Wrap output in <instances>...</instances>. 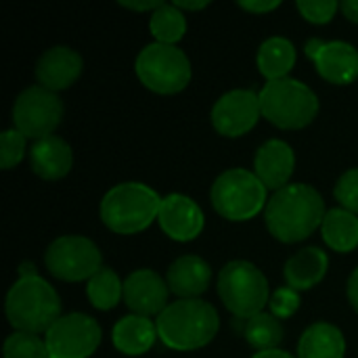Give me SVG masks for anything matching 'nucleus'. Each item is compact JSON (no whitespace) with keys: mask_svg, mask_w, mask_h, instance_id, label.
<instances>
[{"mask_svg":"<svg viewBox=\"0 0 358 358\" xmlns=\"http://www.w3.org/2000/svg\"><path fill=\"white\" fill-rule=\"evenodd\" d=\"M323 195L304 182L287 185L277 191L264 210L271 235L283 243H298L310 237L325 218Z\"/></svg>","mask_w":358,"mask_h":358,"instance_id":"obj_1","label":"nucleus"},{"mask_svg":"<svg viewBox=\"0 0 358 358\" xmlns=\"http://www.w3.org/2000/svg\"><path fill=\"white\" fill-rule=\"evenodd\" d=\"M157 336L170 350L189 352L208 346L220 327V317L210 302L176 300L157 317Z\"/></svg>","mask_w":358,"mask_h":358,"instance_id":"obj_2","label":"nucleus"},{"mask_svg":"<svg viewBox=\"0 0 358 358\" xmlns=\"http://www.w3.org/2000/svg\"><path fill=\"white\" fill-rule=\"evenodd\" d=\"M6 319L21 334H46L63 315L61 298L42 277L19 279L6 294Z\"/></svg>","mask_w":358,"mask_h":358,"instance_id":"obj_3","label":"nucleus"},{"mask_svg":"<svg viewBox=\"0 0 358 358\" xmlns=\"http://www.w3.org/2000/svg\"><path fill=\"white\" fill-rule=\"evenodd\" d=\"M162 199L143 182H122L101 199V220L117 235H136L157 220Z\"/></svg>","mask_w":358,"mask_h":358,"instance_id":"obj_4","label":"nucleus"},{"mask_svg":"<svg viewBox=\"0 0 358 358\" xmlns=\"http://www.w3.org/2000/svg\"><path fill=\"white\" fill-rule=\"evenodd\" d=\"M262 115L283 130H300L313 124L319 113V96L296 78L271 80L260 90Z\"/></svg>","mask_w":358,"mask_h":358,"instance_id":"obj_5","label":"nucleus"},{"mask_svg":"<svg viewBox=\"0 0 358 358\" xmlns=\"http://www.w3.org/2000/svg\"><path fill=\"white\" fill-rule=\"evenodd\" d=\"M218 296L237 319H252L271 302L264 273L248 260H231L218 275Z\"/></svg>","mask_w":358,"mask_h":358,"instance_id":"obj_6","label":"nucleus"},{"mask_svg":"<svg viewBox=\"0 0 358 358\" xmlns=\"http://www.w3.org/2000/svg\"><path fill=\"white\" fill-rule=\"evenodd\" d=\"M214 210L233 222H243L266 210V187L262 180L245 170V168H231L224 170L212 185L210 191Z\"/></svg>","mask_w":358,"mask_h":358,"instance_id":"obj_7","label":"nucleus"},{"mask_svg":"<svg viewBox=\"0 0 358 358\" xmlns=\"http://www.w3.org/2000/svg\"><path fill=\"white\" fill-rule=\"evenodd\" d=\"M134 71L143 86L157 94H176L191 82V61L174 44H147L134 61Z\"/></svg>","mask_w":358,"mask_h":358,"instance_id":"obj_8","label":"nucleus"},{"mask_svg":"<svg viewBox=\"0 0 358 358\" xmlns=\"http://www.w3.org/2000/svg\"><path fill=\"white\" fill-rule=\"evenodd\" d=\"M44 264L55 279L78 283L90 281L103 268V256L94 241L82 235H63L57 237L46 254Z\"/></svg>","mask_w":358,"mask_h":358,"instance_id":"obj_9","label":"nucleus"},{"mask_svg":"<svg viewBox=\"0 0 358 358\" xmlns=\"http://www.w3.org/2000/svg\"><path fill=\"white\" fill-rule=\"evenodd\" d=\"M63 117V101L57 92L40 84L25 88L13 103V126L25 138L40 141L50 136Z\"/></svg>","mask_w":358,"mask_h":358,"instance_id":"obj_10","label":"nucleus"},{"mask_svg":"<svg viewBox=\"0 0 358 358\" xmlns=\"http://www.w3.org/2000/svg\"><path fill=\"white\" fill-rule=\"evenodd\" d=\"M101 340H103V331L96 319L82 315V313L63 315L44 334V342H46L50 358L92 357Z\"/></svg>","mask_w":358,"mask_h":358,"instance_id":"obj_11","label":"nucleus"},{"mask_svg":"<svg viewBox=\"0 0 358 358\" xmlns=\"http://www.w3.org/2000/svg\"><path fill=\"white\" fill-rule=\"evenodd\" d=\"M262 115L260 92L250 88H235L222 94L212 107V126L218 134L237 138L248 134Z\"/></svg>","mask_w":358,"mask_h":358,"instance_id":"obj_12","label":"nucleus"},{"mask_svg":"<svg viewBox=\"0 0 358 358\" xmlns=\"http://www.w3.org/2000/svg\"><path fill=\"white\" fill-rule=\"evenodd\" d=\"M168 283L151 268H141L124 281V302L138 317L162 315L168 308Z\"/></svg>","mask_w":358,"mask_h":358,"instance_id":"obj_13","label":"nucleus"},{"mask_svg":"<svg viewBox=\"0 0 358 358\" xmlns=\"http://www.w3.org/2000/svg\"><path fill=\"white\" fill-rule=\"evenodd\" d=\"M157 222L162 231L174 241H193L201 235L206 218L197 201L187 195L172 193L162 199V208L157 214Z\"/></svg>","mask_w":358,"mask_h":358,"instance_id":"obj_14","label":"nucleus"},{"mask_svg":"<svg viewBox=\"0 0 358 358\" xmlns=\"http://www.w3.org/2000/svg\"><path fill=\"white\" fill-rule=\"evenodd\" d=\"M84 61L78 50L69 46H52L44 50L36 63V80L46 90H65L82 73Z\"/></svg>","mask_w":358,"mask_h":358,"instance_id":"obj_15","label":"nucleus"},{"mask_svg":"<svg viewBox=\"0 0 358 358\" xmlns=\"http://www.w3.org/2000/svg\"><path fill=\"white\" fill-rule=\"evenodd\" d=\"M296 168L294 149L279 138H271L256 151L254 157V174L262 180L266 189L281 191L287 187Z\"/></svg>","mask_w":358,"mask_h":358,"instance_id":"obj_16","label":"nucleus"},{"mask_svg":"<svg viewBox=\"0 0 358 358\" xmlns=\"http://www.w3.org/2000/svg\"><path fill=\"white\" fill-rule=\"evenodd\" d=\"M212 281L210 264L199 256H180L168 266L166 283L180 300H197Z\"/></svg>","mask_w":358,"mask_h":358,"instance_id":"obj_17","label":"nucleus"},{"mask_svg":"<svg viewBox=\"0 0 358 358\" xmlns=\"http://www.w3.org/2000/svg\"><path fill=\"white\" fill-rule=\"evenodd\" d=\"M29 166L44 180H59L69 174L73 166V153L67 141L61 136H44L29 147Z\"/></svg>","mask_w":358,"mask_h":358,"instance_id":"obj_18","label":"nucleus"},{"mask_svg":"<svg viewBox=\"0 0 358 358\" xmlns=\"http://www.w3.org/2000/svg\"><path fill=\"white\" fill-rule=\"evenodd\" d=\"M317 71L331 84H352L358 80V50L350 42L334 40L325 42L315 59Z\"/></svg>","mask_w":358,"mask_h":358,"instance_id":"obj_19","label":"nucleus"},{"mask_svg":"<svg viewBox=\"0 0 358 358\" xmlns=\"http://www.w3.org/2000/svg\"><path fill=\"white\" fill-rule=\"evenodd\" d=\"M329 268V258L323 250L319 248H304L296 252L283 268L287 287L296 292H306L319 285Z\"/></svg>","mask_w":358,"mask_h":358,"instance_id":"obj_20","label":"nucleus"},{"mask_svg":"<svg viewBox=\"0 0 358 358\" xmlns=\"http://www.w3.org/2000/svg\"><path fill=\"white\" fill-rule=\"evenodd\" d=\"M157 325L138 315H128L113 325L111 340L113 346L126 357H141L149 352L157 340Z\"/></svg>","mask_w":358,"mask_h":358,"instance_id":"obj_21","label":"nucleus"},{"mask_svg":"<svg viewBox=\"0 0 358 358\" xmlns=\"http://www.w3.org/2000/svg\"><path fill=\"white\" fill-rule=\"evenodd\" d=\"M344 334L331 323L310 325L298 342V358H344Z\"/></svg>","mask_w":358,"mask_h":358,"instance_id":"obj_22","label":"nucleus"},{"mask_svg":"<svg viewBox=\"0 0 358 358\" xmlns=\"http://www.w3.org/2000/svg\"><path fill=\"white\" fill-rule=\"evenodd\" d=\"M256 61L266 82L287 78V73L296 65V46L283 36H273L260 44Z\"/></svg>","mask_w":358,"mask_h":358,"instance_id":"obj_23","label":"nucleus"},{"mask_svg":"<svg viewBox=\"0 0 358 358\" xmlns=\"http://www.w3.org/2000/svg\"><path fill=\"white\" fill-rule=\"evenodd\" d=\"M321 233L325 243L336 250V252H352L358 245V218L357 214L344 210V208H336L329 210L323 218L321 224Z\"/></svg>","mask_w":358,"mask_h":358,"instance_id":"obj_24","label":"nucleus"},{"mask_svg":"<svg viewBox=\"0 0 358 358\" xmlns=\"http://www.w3.org/2000/svg\"><path fill=\"white\" fill-rule=\"evenodd\" d=\"M243 338L258 352L275 350L283 342V325L271 313H260L252 319L243 321Z\"/></svg>","mask_w":358,"mask_h":358,"instance_id":"obj_25","label":"nucleus"},{"mask_svg":"<svg viewBox=\"0 0 358 358\" xmlns=\"http://www.w3.org/2000/svg\"><path fill=\"white\" fill-rule=\"evenodd\" d=\"M149 29L155 36L157 42L162 44H174L185 38L187 34V19L182 10L174 4H162L157 10L151 13L149 19Z\"/></svg>","mask_w":358,"mask_h":358,"instance_id":"obj_26","label":"nucleus"},{"mask_svg":"<svg viewBox=\"0 0 358 358\" xmlns=\"http://www.w3.org/2000/svg\"><path fill=\"white\" fill-rule=\"evenodd\" d=\"M86 296L90 304L99 310H111L124 298V283L111 268H101L86 285Z\"/></svg>","mask_w":358,"mask_h":358,"instance_id":"obj_27","label":"nucleus"},{"mask_svg":"<svg viewBox=\"0 0 358 358\" xmlns=\"http://www.w3.org/2000/svg\"><path fill=\"white\" fill-rule=\"evenodd\" d=\"M4 358H50L46 342L34 334L15 331L4 342Z\"/></svg>","mask_w":358,"mask_h":358,"instance_id":"obj_28","label":"nucleus"},{"mask_svg":"<svg viewBox=\"0 0 358 358\" xmlns=\"http://www.w3.org/2000/svg\"><path fill=\"white\" fill-rule=\"evenodd\" d=\"M25 136L10 128V130H4L0 134V168L2 170H10L13 166H17L23 155H25Z\"/></svg>","mask_w":358,"mask_h":358,"instance_id":"obj_29","label":"nucleus"},{"mask_svg":"<svg viewBox=\"0 0 358 358\" xmlns=\"http://www.w3.org/2000/svg\"><path fill=\"white\" fill-rule=\"evenodd\" d=\"M296 6L306 21L317 23V25L329 23L334 19L336 10L340 8V4L336 0H298Z\"/></svg>","mask_w":358,"mask_h":358,"instance_id":"obj_30","label":"nucleus"},{"mask_svg":"<svg viewBox=\"0 0 358 358\" xmlns=\"http://www.w3.org/2000/svg\"><path fill=\"white\" fill-rule=\"evenodd\" d=\"M268 308H271V315L277 317L279 321L289 319L300 308V294L292 287H279L271 294Z\"/></svg>","mask_w":358,"mask_h":358,"instance_id":"obj_31","label":"nucleus"},{"mask_svg":"<svg viewBox=\"0 0 358 358\" xmlns=\"http://www.w3.org/2000/svg\"><path fill=\"white\" fill-rule=\"evenodd\" d=\"M336 199L344 210L358 214V168L346 170L336 185Z\"/></svg>","mask_w":358,"mask_h":358,"instance_id":"obj_32","label":"nucleus"},{"mask_svg":"<svg viewBox=\"0 0 358 358\" xmlns=\"http://www.w3.org/2000/svg\"><path fill=\"white\" fill-rule=\"evenodd\" d=\"M239 6L250 13H271L281 6L279 0H239Z\"/></svg>","mask_w":358,"mask_h":358,"instance_id":"obj_33","label":"nucleus"},{"mask_svg":"<svg viewBox=\"0 0 358 358\" xmlns=\"http://www.w3.org/2000/svg\"><path fill=\"white\" fill-rule=\"evenodd\" d=\"M120 4L124 6V8H130V10H138V13H143V10H157L164 2L162 0H143V2H138V0H134V2H130V0H120Z\"/></svg>","mask_w":358,"mask_h":358,"instance_id":"obj_34","label":"nucleus"},{"mask_svg":"<svg viewBox=\"0 0 358 358\" xmlns=\"http://www.w3.org/2000/svg\"><path fill=\"white\" fill-rule=\"evenodd\" d=\"M348 300H350L352 308L358 313V268L348 279Z\"/></svg>","mask_w":358,"mask_h":358,"instance_id":"obj_35","label":"nucleus"},{"mask_svg":"<svg viewBox=\"0 0 358 358\" xmlns=\"http://www.w3.org/2000/svg\"><path fill=\"white\" fill-rule=\"evenodd\" d=\"M340 8L344 10V15H346L350 21L358 23V0H344V2L340 4Z\"/></svg>","mask_w":358,"mask_h":358,"instance_id":"obj_36","label":"nucleus"},{"mask_svg":"<svg viewBox=\"0 0 358 358\" xmlns=\"http://www.w3.org/2000/svg\"><path fill=\"white\" fill-rule=\"evenodd\" d=\"M210 2L208 0H197V2H191V0H176L174 6H178L180 10H201L206 8Z\"/></svg>","mask_w":358,"mask_h":358,"instance_id":"obj_37","label":"nucleus"},{"mask_svg":"<svg viewBox=\"0 0 358 358\" xmlns=\"http://www.w3.org/2000/svg\"><path fill=\"white\" fill-rule=\"evenodd\" d=\"M323 40H319V38H310L308 42H306V46H304V50H306V57H310L313 61L317 59V55L321 52V48H323Z\"/></svg>","mask_w":358,"mask_h":358,"instance_id":"obj_38","label":"nucleus"},{"mask_svg":"<svg viewBox=\"0 0 358 358\" xmlns=\"http://www.w3.org/2000/svg\"><path fill=\"white\" fill-rule=\"evenodd\" d=\"M252 358H296L292 357L289 352H285V350H279V348H275V350H264V352H256Z\"/></svg>","mask_w":358,"mask_h":358,"instance_id":"obj_39","label":"nucleus"},{"mask_svg":"<svg viewBox=\"0 0 358 358\" xmlns=\"http://www.w3.org/2000/svg\"><path fill=\"white\" fill-rule=\"evenodd\" d=\"M19 273H21V279L38 277V273H36V266H34L31 262H23V264L19 266Z\"/></svg>","mask_w":358,"mask_h":358,"instance_id":"obj_40","label":"nucleus"}]
</instances>
